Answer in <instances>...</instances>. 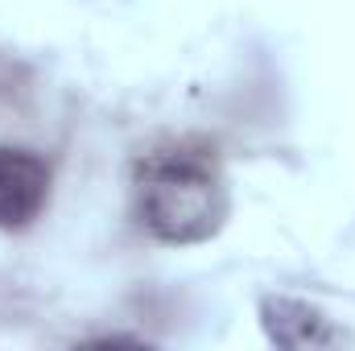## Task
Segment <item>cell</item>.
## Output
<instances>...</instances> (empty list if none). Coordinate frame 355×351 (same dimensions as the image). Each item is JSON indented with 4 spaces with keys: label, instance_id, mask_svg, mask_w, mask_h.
<instances>
[{
    "label": "cell",
    "instance_id": "1",
    "mask_svg": "<svg viewBox=\"0 0 355 351\" xmlns=\"http://www.w3.org/2000/svg\"><path fill=\"white\" fill-rule=\"evenodd\" d=\"M137 215L166 244L211 240L227 219V182L202 141H166L137 162Z\"/></svg>",
    "mask_w": 355,
    "mask_h": 351
},
{
    "label": "cell",
    "instance_id": "2",
    "mask_svg": "<svg viewBox=\"0 0 355 351\" xmlns=\"http://www.w3.org/2000/svg\"><path fill=\"white\" fill-rule=\"evenodd\" d=\"M50 203V166L21 145H0V228L33 223Z\"/></svg>",
    "mask_w": 355,
    "mask_h": 351
}]
</instances>
